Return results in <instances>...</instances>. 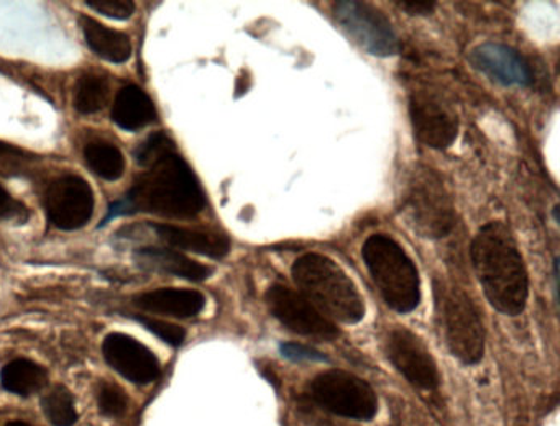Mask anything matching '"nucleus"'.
Instances as JSON below:
<instances>
[{
	"mask_svg": "<svg viewBox=\"0 0 560 426\" xmlns=\"http://www.w3.org/2000/svg\"><path fill=\"white\" fill-rule=\"evenodd\" d=\"M301 294L327 318L355 324L365 317V304L352 279L327 256H301L291 268Z\"/></svg>",
	"mask_w": 560,
	"mask_h": 426,
	"instance_id": "7ed1b4c3",
	"label": "nucleus"
},
{
	"mask_svg": "<svg viewBox=\"0 0 560 426\" xmlns=\"http://www.w3.org/2000/svg\"><path fill=\"white\" fill-rule=\"evenodd\" d=\"M91 170L106 180L119 179L126 169L122 153L109 143H90L84 150Z\"/></svg>",
	"mask_w": 560,
	"mask_h": 426,
	"instance_id": "412c9836",
	"label": "nucleus"
},
{
	"mask_svg": "<svg viewBox=\"0 0 560 426\" xmlns=\"http://www.w3.org/2000/svg\"><path fill=\"white\" fill-rule=\"evenodd\" d=\"M435 291L448 351L467 366L480 363L485 353V327L477 305L460 288L435 285Z\"/></svg>",
	"mask_w": 560,
	"mask_h": 426,
	"instance_id": "423d86ee",
	"label": "nucleus"
},
{
	"mask_svg": "<svg viewBox=\"0 0 560 426\" xmlns=\"http://www.w3.org/2000/svg\"><path fill=\"white\" fill-rule=\"evenodd\" d=\"M406 222L424 238H442L455 225L454 202L441 176L431 167H416L402 200Z\"/></svg>",
	"mask_w": 560,
	"mask_h": 426,
	"instance_id": "39448f33",
	"label": "nucleus"
},
{
	"mask_svg": "<svg viewBox=\"0 0 560 426\" xmlns=\"http://www.w3.org/2000/svg\"><path fill=\"white\" fill-rule=\"evenodd\" d=\"M126 200L133 213H156L172 218L196 216L206 206L198 177L188 163L175 153L149 167Z\"/></svg>",
	"mask_w": 560,
	"mask_h": 426,
	"instance_id": "f03ea898",
	"label": "nucleus"
},
{
	"mask_svg": "<svg viewBox=\"0 0 560 426\" xmlns=\"http://www.w3.org/2000/svg\"><path fill=\"white\" fill-rule=\"evenodd\" d=\"M15 210H18V203L11 199L8 190L0 186V222H2V220L11 218V216L14 215Z\"/></svg>",
	"mask_w": 560,
	"mask_h": 426,
	"instance_id": "7c9ffc66",
	"label": "nucleus"
},
{
	"mask_svg": "<svg viewBox=\"0 0 560 426\" xmlns=\"http://www.w3.org/2000/svg\"><path fill=\"white\" fill-rule=\"evenodd\" d=\"M409 115L416 138L425 146L447 150L458 134V120L448 105L429 92H415L409 98Z\"/></svg>",
	"mask_w": 560,
	"mask_h": 426,
	"instance_id": "9d476101",
	"label": "nucleus"
},
{
	"mask_svg": "<svg viewBox=\"0 0 560 426\" xmlns=\"http://www.w3.org/2000/svg\"><path fill=\"white\" fill-rule=\"evenodd\" d=\"M470 255L488 301L500 313L520 315L529 297V279L510 228L501 222L481 226Z\"/></svg>",
	"mask_w": 560,
	"mask_h": 426,
	"instance_id": "f257e3e1",
	"label": "nucleus"
},
{
	"mask_svg": "<svg viewBox=\"0 0 560 426\" xmlns=\"http://www.w3.org/2000/svg\"><path fill=\"white\" fill-rule=\"evenodd\" d=\"M104 359L130 382L145 386L160 376L155 354L129 334L113 333L104 340Z\"/></svg>",
	"mask_w": 560,
	"mask_h": 426,
	"instance_id": "ddd939ff",
	"label": "nucleus"
},
{
	"mask_svg": "<svg viewBox=\"0 0 560 426\" xmlns=\"http://www.w3.org/2000/svg\"><path fill=\"white\" fill-rule=\"evenodd\" d=\"M172 153H175V143L165 133L159 131V133L150 134L149 140L143 141L137 147L133 156H136L140 166L152 167L153 164L159 163L160 159Z\"/></svg>",
	"mask_w": 560,
	"mask_h": 426,
	"instance_id": "b1692460",
	"label": "nucleus"
},
{
	"mask_svg": "<svg viewBox=\"0 0 560 426\" xmlns=\"http://www.w3.org/2000/svg\"><path fill=\"white\" fill-rule=\"evenodd\" d=\"M136 262L145 271L165 272L186 281L201 282L211 277L214 269L168 248H143L136 252Z\"/></svg>",
	"mask_w": 560,
	"mask_h": 426,
	"instance_id": "dca6fc26",
	"label": "nucleus"
},
{
	"mask_svg": "<svg viewBox=\"0 0 560 426\" xmlns=\"http://www.w3.org/2000/svg\"><path fill=\"white\" fill-rule=\"evenodd\" d=\"M100 409L104 415L107 416H119L126 412L127 409V395L120 387L114 386V383H104L100 389Z\"/></svg>",
	"mask_w": 560,
	"mask_h": 426,
	"instance_id": "a878e982",
	"label": "nucleus"
},
{
	"mask_svg": "<svg viewBox=\"0 0 560 426\" xmlns=\"http://www.w3.org/2000/svg\"><path fill=\"white\" fill-rule=\"evenodd\" d=\"M396 5L411 15H429L435 9V3L428 2V0H416V2L415 0H402V2H396Z\"/></svg>",
	"mask_w": 560,
	"mask_h": 426,
	"instance_id": "c756f323",
	"label": "nucleus"
},
{
	"mask_svg": "<svg viewBox=\"0 0 560 426\" xmlns=\"http://www.w3.org/2000/svg\"><path fill=\"white\" fill-rule=\"evenodd\" d=\"M5 426H32V425H28V423H25V422H11V423H8V425Z\"/></svg>",
	"mask_w": 560,
	"mask_h": 426,
	"instance_id": "2f4dec72",
	"label": "nucleus"
},
{
	"mask_svg": "<svg viewBox=\"0 0 560 426\" xmlns=\"http://www.w3.org/2000/svg\"><path fill=\"white\" fill-rule=\"evenodd\" d=\"M113 118L122 130L137 131L155 120L156 108L142 88L127 85L117 94Z\"/></svg>",
	"mask_w": 560,
	"mask_h": 426,
	"instance_id": "6ab92c4d",
	"label": "nucleus"
},
{
	"mask_svg": "<svg viewBox=\"0 0 560 426\" xmlns=\"http://www.w3.org/2000/svg\"><path fill=\"white\" fill-rule=\"evenodd\" d=\"M152 228L163 241L186 251L198 252L209 258H224L231 251V239L224 233L182 228L165 223H153Z\"/></svg>",
	"mask_w": 560,
	"mask_h": 426,
	"instance_id": "2eb2a0df",
	"label": "nucleus"
},
{
	"mask_svg": "<svg viewBox=\"0 0 560 426\" xmlns=\"http://www.w3.org/2000/svg\"><path fill=\"white\" fill-rule=\"evenodd\" d=\"M334 15L343 32L370 55L388 58L401 49L389 20L370 3L340 0L334 3Z\"/></svg>",
	"mask_w": 560,
	"mask_h": 426,
	"instance_id": "6e6552de",
	"label": "nucleus"
},
{
	"mask_svg": "<svg viewBox=\"0 0 560 426\" xmlns=\"http://www.w3.org/2000/svg\"><path fill=\"white\" fill-rule=\"evenodd\" d=\"M88 5L100 12L101 15L116 20L129 19L136 12V3L130 0H90Z\"/></svg>",
	"mask_w": 560,
	"mask_h": 426,
	"instance_id": "cd10ccee",
	"label": "nucleus"
},
{
	"mask_svg": "<svg viewBox=\"0 0 560 426\" xmlns=\"http://www.w3.org/2000/svg\"><path fill=\"white\" fill-rule=\"evenodd\" d=\"M83 26L84 36H86L88 45L101 58L114 62V64H122L132 56V43L126 33L117 32L103 25L91 16L83 15L80 19Z\"/></svg>",
	"mask_w": 560,
	"mask_h": 426,
	"instance_id": "a211bd4d",
	"label": "nucleus"
},
{
	"mask_svg": "<svg viewBox=\"0 0 560 426\" xmlns=\"http://www.w3.org/2000/svg\"><path fill=\"white\" fill-rule=\"evenodd\" d=\"M363 261L383 300L398 313H409L421 301V279L405 249L385 235H373L362 248Z\"/></svg>",
	"mask_w": 560,
	"mask_h": 426,
	"instance_id": "20e7f679",
	"label": "nucleus"
},
{
	"mask_svg": "<svg viewBox=\"0 0 560 426\" xmlns=\"http://www.w3.org/2000/svg\"><path fill=\"white\" fill-rule=\"evenodd\" d=\"M142 310L168 315L176 318H191L201 313L206 305L205 295L191 288H159L136 298Z\"/></svg>",
	"mask_w": 560,
	"mask_h": 426,
	"instance_id": "f3484780",
	"label": "nucleus"
},
{
	"mask_svg": "<svg viewBox=\"0 0 560 426\" xmlns=\"http://www.w3.org/2000/svg\"><path fill=\"white\" fill-rule=\"evenodd\" d=\"M468 61L481 74L504 87H511V85L526 87L533 84V69L527 64L526 59L516 49L503 43H481L477 48L471 49Z\"/></svg>",
	"mask_w": 560,
	"mask_h": 426,
	"instance_id": "4468645a",
	"label": "nucleus"
},
{
	"mask_svg": "<svg viewBox=\"0 0 560 426\" xmlns=\"http://www.w3.org/2000/svg\"><path fill=\"white\" fill-rule=\"evenodd\" d=\"M281 354L290 360H324L326 356L314 347L298 343H283L280 346Z\"/></svg>",
	"mask_w": 560,
	"mask_h": 426,
	"instance_id": "c85d7f7f",
	"label": "nucleus"
},
{
	"mask_svg": "<svg viewBox=\"0 0 560 426\" xmlns=\"http://www.w3.org/2000/svg\"><path fill=\"white\" fill-rule=\"evenodd\" d=\"M265 298L271 315L278 318L288 330L323 341L336 340L339 336L336 324L324 317L300 292L287 285L275 284L268 288Z\"/></svg>",
	"mask_w": 560,
	"mask_h": 426,
	"instance_id": "1a4fd4ad",
	"label": "nucleus"
},
{
	"mask_svg": "<svg viewBox=\"0 0 560 426\" xmlns=\"http://www.w3.org/2000/svg\"><path fill=\"white\" fill-rule=\"evenodd\" d=\"M136 320L140 321V323H142L147 330H150L153 334H156L160 340L172 344V346L178 347L185 343V328L178 327V324L168 323V321L155 320V318L149 317H136Z\"/></svg>",
	"mask_w": 560,
	"mask_h": 426,
	"instance_id": "393cba45",
	"label": "nucleus"
},
{
	"mask_svg": "<svg viewBox=\"0 0 560 426\" xmlns=\"http://www.w3.org/2000/svg\"><path fill=\"white\" fill-rule=\"evenodd\" d=\"M93 212L94 193L83 177H60L48 189V218L57 228L67 232L81 228L90 222Z\"/></svg>",
	"mask_w": 560,
	"mask_h": 426,
	"instance_id": "9b49d317",
	"label": "nucleus"
},
{
	"mask_svg": "<svg viewBox=\"0 0 560 426\" xmlns=\"http://www.w3.org/2000/svg\"><path fill=\"white\" fill-rule=\"evenodd\" d=\"M109 98V82L101 75L86 74L74 87V107L80 114L90 115L103 110Z\"/></svg>",
	"mask_w": 560,
	"mask_h": 426,
	"instance_id": "4be33fe9",
	"label": "nucleus"
},
{
	"mask_svg": "<svg viewBox=\"0 0 560 426\" xmlns=\"http://www.w3.org/2000/svg\"><path fill=\"white\" fill-rule=\"evenodd\" d=\"M386 353L393 366L418 389L434 390L439 386V370L434 357L421 338L406 328L389 333Z\"/></svg>",
	"mask_w": 560,
	"mask_h": 426,
	"instance_id": "f8f14e48",
	"label": "nucleus"
},
{
	"mask_svg": "<svg viewBox=\"0 0 560 426\" xmlns=\"http://www.w3.org/2000/svg\"><path fill=\"white\" fill-rule=\"evenodd\" d=\"M28 157L31 156L27 153H22L18 147L0 141V174H4V176L21 174Z\"/></svg>",
	"mask_w": 560,
	"mask_h": 426,
	"instance_id": "bb28decb",
	"label": "nucleus"
},
{
	"mask_svg": "<svg viewBox=\"0 0 560 426\" xmlns=\"http://www.w3.org/2000/svg\"><path fill=\"white\" fill-rule=\"evenodd\" d=\"M310 397L320 409L359 422H369L378 410L375 390L346 370H326L314 377L310 383Z\"/></svg>",
	"mask_w": 560,
	"mask_h": 426,
	"instance_id": "0eeeda50",
	"label": "nucleus"
},
{
	"mask_svg": "<svg viewBox=\"0 0 560 426\" xmlns=\"http://www.w3.org/2000/svg\"><path fill=\"white\" fill-rule=\"evenodd\" d=\"M42 409L55 426H73L78 422L73 395L65 387H55L48 395H45L42 399Z\"/></svg>",
	"mask_w": 560,
	"mask_h": 426,
	"instance_id": "5701e85b",
	"label": "nucleus"
},
{
	"mask_svg": "<svg viewBox=\"0 0 560 426\" xmlns=\"http://www.w3.org/2000/svg\"><path fill=\"white\" fill-rule=\"evenodd\" d=\"M0 382L8 392L28 397L40 392L48 382V374L34 360L15 359L0 372Z\"/></svg>",
	"mask_w": 560,
	"mask_h": 426,
	"instance_id": "aec40b11",
	"label": "nucleus"
}]
</instances>
